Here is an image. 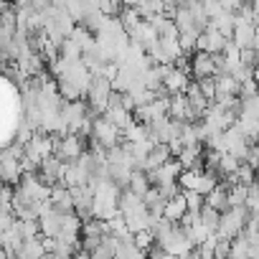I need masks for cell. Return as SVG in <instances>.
Masks as SVG:
<instances>
[{
	"label": "cell",
	"instance_id": "obj_2",
	"mask_svg": "<svg viewBox=\"0 0 259 259\" xmlns=\"http://www.w3.org/2000/svg\"><path fill=\"white\" fill-rule=\"evenodd\" d=\"M89 138L102 150H112V148H117L122 143V133L114 124H109L104 117H92V133H89Z\"/></svg>",
	"mask_w": 259,
	"mask_h": 259
},
{
	"label": "cell",
	"instance_id": "obj_1",
	"mask_svg": "<svg viewBox=\"0 0 259 259\" xmlns=\"http://www.w3.org/2000/svg\"><path fill=\"white\" fill-rule=\"evenodd\" d=\"M249 216H251V213H249L244 206L224 211V213L219 216L216 236H219V239H224V241H231V239H236V236L244 231V224H246V219H249Z\"/></svg>",
	"mask_w": 259,
	"mask_h": 259
},
{
	"label": "cell",
	"instance_id": "obj_7",
	"mask_svg": "<svg viewBox=\"0 0 259 259\" xmlns=\"http://www.w3.org/2000/svg\"><path fill=\"white\" fill-rule=\"evenodd\" d=\"M203 206L213 208L216 213L229 211V193H226V186H224V183H216V188H213V191L203 198Z\"/></svg>",
	"mask_w": 259,
	"mask_h": 259
},
{
	"label": "cell",
	"instance_id": "obj_3",
	"mask_svg": "<svg viewBox=\"0 0 259 259\" xmlns=\"http://www.w3.org/2000/svg\"><path fill=\"white\" fill-rule=\"evenodd\" d=\"M84 94H87V99H89V104H87L89 112H92L94 117H102V112L107 109V102H109V97H112L109 81H107L104 76H92Z\"/></svg>",
	"mask_w": 259,
	"mask_h": 259
},
{
	"label": "cell",
	"instance_id": "obj_4",
	"mask_svg": "<svg viewBox=\"0 0 259 259\" xmlns=\"http://www.w3.org/2000/svg\"><path fill=\"white\" fill-rule=\"evenodd\" d=\"M81 153H84V140L79 135L54 138V158H59L61 163H74L79 160Z\"/></svg>",
	"mask_w": 259,
	"mask_h": 259
},
{
	"label": "cell",
	"instance_id": "obj_6",
	"mask_svg": "<svg viewBox=\"0 0 259 259\" xmlns=\"http://www.w3.org/2000/svg\"><path fill=\"white\" fill-rule=\"evenodd\" d=\"M178 176H181V165H178V160H168V163H163L160 168H155L153 173H148V181H150V186L160 188V186H170V183H176Z\"/></svg>",
	"mask_w": 259,
	"mask_h": 259
},
{
	"label": "cell",
	"instance_id": "obj_5",
	"mask_svg": "<svg viewBox=\"0 0 259 259\" xmlns=\"http://www.w3.org/2000/svg\"><path fill=\"white\" fill-rule=\"evenodd\" d=\"M188 76H196V81L201 79H213L216 76V61L211 54H201L196 51L188 61Z\"/></svg>",
	"mask_w": 259,
	"mask_h": 259
},
{
	"label": "cell",
	"instance_id": "obj_10",
	"mask_svg": "<svg viewBox=\"0 0 259 259\" xmlns=\"http://www.w3.org/2000/svg\"><path fill=\"white\" fill-rule=\"evenodd\" d=\"M219 216L221 213H216L213 208H208V206H201V211H198V221L211 231V234H216V226H219Z\"/></svg>",
	"mask_w": 259,
	"mask_h": 259
},
{
	"label": "cell",
	"instance_id": "obj_11",
	"mask_svg": "<svg viewBox=\"0 0 259 259\" xmlns=\"http://www.w3.org/2000/svg\"><path fill=\"white\" fill-rule=\"evenodd\" d=\"M0 188H3V183H0Z\"/></svg>",
	"mask_w": 259,
	"mask_h": 259
},
{
	"label": "cell",
	"instance_id": "obj_8",
	"mask_svg": "<svg viewBox=\"0 0 259 259\" xmlns=\"http://www.w3.org/2000/svg\"><path fill=\"white\" fill-rule=\"evenodd\" d=\"M186 213H188V211H186L183 196H176V198L165 201V206H163V219H165L168 224H181V219H183Z\"/></svg>",
	"mask_w": 259,
	"mask_h": 259
},
{
	"label": "cell",
	"instance_id": "obj_9",
	"mask_svg": "<svg viewBox=\"0 0 259 259\" xmlns=\"http://www.w3.org/2000/svg\"><path fill=\"white\" fill-rule=\"evenodd\" d=\"M130 193H135L138 198H143L145 193H148V188H150V181H148V176L143 173V170H133V176H130V181H127V186H124Z\"/></svg>",
	"mask_w": 259,
	"mask_h": 259
}]
</instances>
